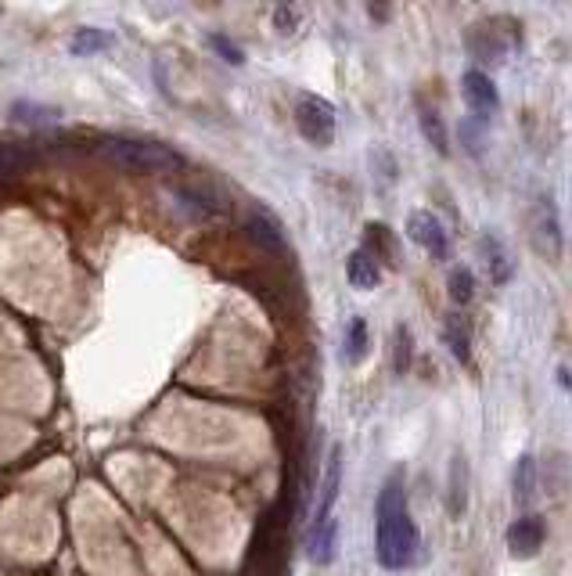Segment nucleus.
<instances>
[{
	"label": "nucleus",
	"mask_w": 572,
	"mask_h": 576,
	"mask_svg": "<svg viewBox=\"0 0 572 576\" xmlns=\"http://www.w3.org/2000/svg\"><path fill=\"white\" fill-rule=\"evenodd\" d=\"M375 555L378 566L389 573H400L418 555V526L407 512V494H403L400 472L385 479L382 494L375 504Z\"/></svg>",
	"instance_id": "f257e3e1"
},
{
	"label": "nucleus",
	"mask_w": 572,
	"mask_h": 576,
	"mask_svg": "<svg viewBox=\"0 0 572 576\" xmlns=\"http://www.w3.org/2000/svg\"><path fill=\"white\" fill-rule=\"evenodd\" d=\"M101 155L123 166L130 173H177L184 166V155L173 152L162 141H130V137H108L101 141Z\"/></svg>",
	"instance_id": "f03ea898"
},
{
	"label": "nucleus",
	"mask_w": 572,
	"mask_h": 576,
	"mask_svg": "<svg viewBox=\"0 0 572 576\" xmlns=\"http://www.w3.org/2000/svg\"><path fill=\"white\" fill-rule=\"evenodd\" d=\"M465 47L479 62H504V54H508L511 47H519V22L504 15L483 18V22L468 26Z\"/></svg>",
	"instance_id": "7ed1b4c3"
},
{
	"label": "nucleus",
	"mask_w": 572,
	"mask_h": 576,
	"mask_svg": "<svg viewBox=\"0 0 572 576\" xmlns=\"http://www.w3.org/2000/svg\"><path fill=\"white\" fill-rule=\"evenodd\" d=\"M295 130L313 144V148H328L339 130V112L335 105L317 94H299L295 98Z\"/></svg>",
	"instance_id": "20e7f679"
},
{
	"label": "nucleus",
	"mask_w": 572,
	"mask_h": 576,
	"mask_svg": "<svg viewBox=\"0 0 572 576\" xmlns=\"http://www.w3.org/2000/svg\"><path fill=\"white\" fill-rule=\"evenodd\" d=\"M407 238L429 252L432 260H447V252H450L447 227L439 224L432 213H425V209H414V213L407 216Z\"/></svg>",
	"instance_id": "39448f33"
},
{
	"label": "nucleus",
	"mask_w": 572,
	"mask_h": 576,
	"mask_svg": "<svg viewBox=\"0 0 572 576\" xmlns=\"http://www.w3.org/2000/svg\"><path fill=\"white\" fill-rule=\"evenodd\" d=\"M508 551L515 558H537L547 540V522L540 515H522L508 526Z\"/></svg>",
	"instance_id": "423d86ee"
},
{
	"label": "nucleus",
	"mask_w": 572,
	"mask_h": 576,
	"mask_svg": "<svg viewBox=\"0 0 572 576\" xmlns=\"http://www.w3.org/2000/svg\"><path fill=\"white\" fill-rule=\"evenodd\" d=\"M533 249L544 252L547 260L555 263L562 256V227H558V213L551 206V198H540L537 216H533Z\"/></svg>",
	"instance_id": "0eeeda50"
},
{
	"label": "nucleus",
	"mask_w": 572,
	"mask_h": 576,
	"mask_svg": "<svg viewBox=\"0 0 572 576\" xmlns=\"http://www.w3.org/2000/svg\"><path fill=\"white\" fill-rule=\"evenodd\" d=\"M461 94H465V105L475 112V119H486L501 108V94H497V87H493V80L483 69H468L461 76Z\"/></svg>",
	"instance_id": "6e6552de"
},
{
	"label": "nucleus",
	"mask_w": 572,
	"mask_h": 576,
	"mask_svg": "<svg viewBox=\"0 0 572 576\" xmlns=\"http://www.w3.org/2000/svg\"><path fill=\"white\" fill-rule=\"evenodd\" d=\"M245 234L252 245H260L263 252H285V231H281L278 216L263 206H252L245 216Z\"/></svg>",
	"instance_id": "1a4fd4ad"
},
{
	"label": "nucleus",
	"mask_w": 572,
	"mask_h": 576,
	"mask_svg": "<svg viewBox=\"0 0 572 576\" xmlns=\"http://www.w3.org/2000/svg\"><path fill=\"white\" fill-rule=\"evenodd\" d=\"M339 486H342V447L335 443L328 454V465H324V479H321V497H317V512H313V522H328L335 519L331 508L339 501ZM310 522V526H313Z\"/></svg>",
	"instance_id": "9d476101"
},
{
	"label": "nucleus",
	"mask_w": 572,
	"mask_h": 576,
	"mask_svg": "<svg viewBox=\"0 0 572 576\" xmlns=\"http://www.w3.org/2000/svg\"><path fill=\"white\" fill-rule=\"evenodd\" d=\"M335 544H339V522H313L306 533V555L313 566H331L335 562Z\"/></svg>",
	"instance_id": "9b49d317"
},
{
	"label": "nucleus",
	"mask_w": 572,
	"mask_h": 576,
	"mask_svg": "<svg viewBox=\"0 0 572 576\" xmlns=\"http://www.w3.org/2000/svg\"><path fill=\"white\" fill-rule=\"evenodd\" d=\"M364 252L375 263L382 260V263H389V267H400V260H403L400 242H396V234L385 224H367L364 227Z\"/></svg>",
	"instance_id": "f8f14e48"
},
{
	"label": "nucleus",
	"mask_w": 572,
	"mask_h": 576,
	"mask_svg": "<svg viewBox=\"0 0 572 576\" xmlns=\"http://www.w3.org/2000/svg\"><path fill=\"white\" fill-rule=\"evenodd\" d=\"M465 508H468V461L457 450L454 458H450V476H447V512L457 519V515H465Z\"/></svg>",
	"instance_id": "ddd939ff"
},
{
	"label": "nucleus",
	"mask_w": 572,
	"mask_h": 576,
	"mask_svg": "<svg viewBox=\"0 0 572 576\" xmlns=\"http://www.w3.org/2000/svg\"><path fill=\"white\" fill-rule=\"evenodd\" d=\"M346 278H349V285L360 288V292H371V288H378V281H382V267H378L364 249H357V252H349Z\"/></svg>",
	"instance_id": "4468645a"
},
{
	"label": "nucleus",
	"mask_w": 572,
	"mask_h": 576,
	"mask_svg": "<svg viewBox=\"0 0 572 576\" xmlns=\"http://www.w3.org/2000/svg\"><path fill=\"white\" fill-rule=\"evenodd\" d=\"M479 249H483V256H486V267H490V278H493V285H508L511 281V274H515V267H511V256H508V249H504L493 234H483L479 238Z\"/></svg>",
	"instance_id": "2eb2a0df"
},
{
	"label": "nucleus",
	"mask_w": 572,
	"mask_h": 576,
	"mask_svg": "<svg viewBox=\"0 0 572 576\" xmlns=\"http://www.w3.org/2000/svg\"><path fill=\"white\" fill-rule=\"evenodd\" d=\"M418 126L421 134H425V141L436 148V155H450V134L447 126H443V116H439L432 105H421L418 108Z\"/></svg>",
	"instance_id": "dca6fc26"
},
{
	"label": "nucleus",
	"mask_w": 572,
	"mask_h": 576,
	"mask_svg": "<svg viewBox=\"0 0 572 576\" xmlns=\"http://www.w3.org/2000/svg\"><path fill=\"white\" fill-rule=\"evenodd\" d=\"M367 342H371L367 321L364 317H349L346 339H342V357H346V364H360V360L367 357Z\"/></svg>",
	"instance_id": "f3484780"
},
{
	"label": "nucleus",
	"mask_w": 572,
	"mask_h": 576,
	"mask_svg": "<svg viewBox=\"0 0 572 576\" xmlns=\"http://www.w3.org/2000/svg\"><path fill=\"white\" fill-rule=\"evenodd\" d=\"M443 342H447V350L454 353L461 364H472V335H468V328L457 317H450L447 324H443Z\"/></svg>",
	"instance_id": "a211bd4d"
},
{
	"label": "nucleus",
	"mask_w": 572,
	"mask_h": 576,
	"mask_svg": "<svg viewBox=\"0 0 572 576\" xmlns=\"http://www.w3.org/2000/svg\"><path fill=\"white\" fill-rule=\"evenodd\" d=\"M173 198H177V209L198 216V220H206V216H213L216 209H220V206H213V198H209L206 191H198V188H177Z\"/></svg>",
	"instance_id": "6ab92c4d"
},
{
	"label": "nucleus",
	"mask_w": 572,
	"mask_h": 576,
	"mask_svg": "<svg viewBox=\"0 0 572 576\" xmlns=\"http://www.w3.org/2000/svg\"><path fill=\"white\" fill-rule=\"evenodd\" d=\"M108 47H112V36H108L105 29H76L69 51L76 54V58H87V54L108 51Z\"/></svg>",
	"instance_id": "aec40b11"
},
{
	"label": "nucleus",
	"mask_w": 572,
	"mask_h": 576,
	"mask_svg": "<svg viewBox=\"0 0 572 576\" xmlns=\"http://www.w3.org/2000/svg\"><path fill=\"white\" fill-rule=\"evenodd\" d=\"M533 490H537V458L522 454L519 465H515V501L529 504L533 501Z\"/></svg>",
	"instance_id": "412c9836"
},
{
	"label": "nucleus",
	"mask_w": 572,
	"mask_h": 576,
	"mask_svg": "<svg viewBox=\"0 0 572 576\" xmlns=\"http://www.w3.org/2000/svg\"><path fill=\"white\" fill-rule=\"evenodd\" d=\"M447 288H450V299H454V303H472V296H475V278H472V270H465V267L450 270Z\"/></svg>",
	"instance_id": "4be33fe9"
},
{
	"label": "nucleus",
	"mask_w": 572,
	"mask_h": 576,
	"mask_svg": "<svg viewBox=\"0 0 572 576\" xmlns=\"http://www.w3.org/2000/svg\"><path fill=\"white\" fill-rule=\"evenodd\" d=\"M209 47H213V51H220V58H224L227 65H242L245 62L242 47H234L231 40H227V36H220V33L209 36Z\"/></svg>",
	"instance_id": "5701e85b"
},
{
	"label": "nucleus",
	"mask_w": 572,
	"mask_h": 576,
	"mask_svg": "<svg viewBox=\"0 0 572 576\" xmlns=\"http://www.w3.org/2000/svg\"><path fill=\"white\" fill-rule=\"evenodd\" d=\"M393 342H396V364H393V368L403 375V371L411 368V332H407V328H396Z\"/></svg>",
	"instance_id": "b1692460"
},
{
	"label": "nucleus",
	"mask_w": 572,
	"mask_h": 576,
	"mask_svg": "<svg viewBox=\"0 0 572 576\" xmlns=\"http://www.w3.org/2000/svg\"><path fill=\"white\" fill-rule=\"evenodd\" d=\"M274 26L281 29V33H295V26H299V8H278L274 11Z\"/></svg>",
	"instance_id": "393cba45"
}]
</instances>
